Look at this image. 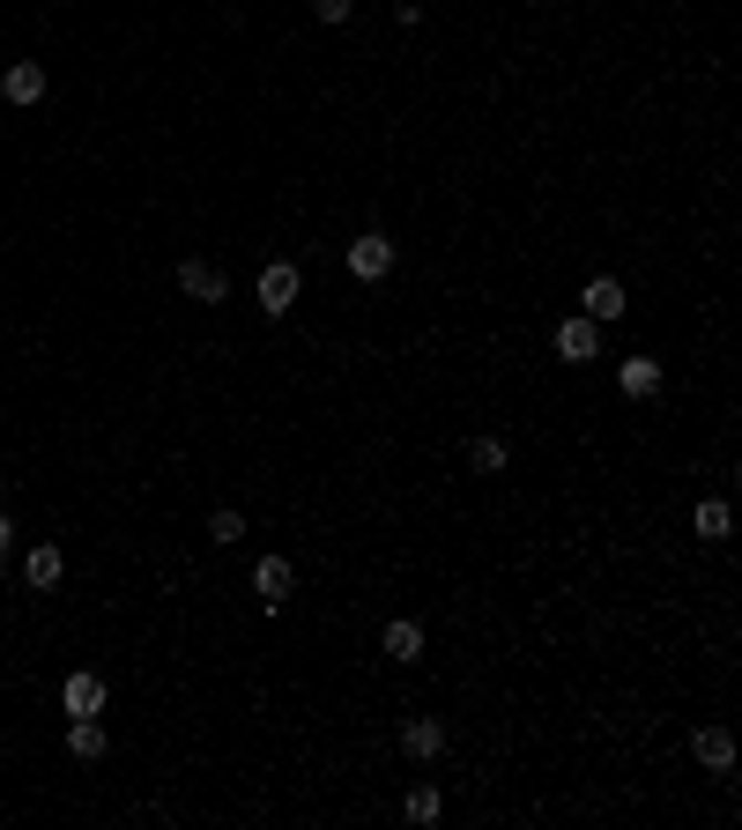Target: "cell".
<instances>
[{
  "label": "cell",
  "instance_id": "6da1fadb",
  "mask_svg": "<svg viewBox=\"0 0 742 830\" xmlns=\"http://www.w3.org/2000/svg\"><path fill=\"white\" fill-rule=\"evenodd\" d=\"M297 290H305V274H297L290 260H275V268H260V312H275V319H282V312L297 304Z\"/></svg>",
  "mask_w": 742,
  "mask_h": 830
},
{
  "label": "cell",
  "instance_id": "9c48e42d",
  "mask_svg": "<svg viewBox=\"0 0 742 830\" xmlns=\"http://www.w3.org/2000/svg\"><path fill=\"white\" fill-rule=\"evenodd\" d=\"M253 587H260V609H282V601H290V563H282V557H260Z\"/></svg>",
  "mask_w": 742,
  "mask_h": 830
},
{
  "label": "cell",
  "instance_id": "5b68a950",
  "mask_svg": "<svg viewBox=\"0 0 742 830\" xmlns=\"http://www.w3.org/2000/svg\"><path fill=\"white\" fill-rule=\"evenodd\" d=\"M594 349H601L594 319H565V326H557V356H565V364H594Z\"/></svg>",
  "mask_w": 742,
  "mask_h": 830
},
{
  "label": "cell",
  "instance_id": "52a82bcc",
  "mask_svg": "<svg viewBox=\"0 0 742 830\" xmlns=\"http://www.w3.org/2000/svg\"><path fill=\"white\" fill-rule=\"evenodd\" d=\"M178 290L194 297V304H223V274L208 260H178Z\"/></svg>",
  "mask_w": 742,
  "mask_h": 830
},
{
  "label": "cell",
  "instance_id": "ac0fdd59",
  "mask_svg": "<svg viewBox=\"0 0 742 830\" xmlns=\"http://www.w3.org/2000/svg\"><path fill=\"white\" fill-rule=\"evenodd\" d=\"M208 535H216V541H223V549H230V541L246 535V519H238V512H216V519H208Z\"/></svg>",
  "mask_w": 742,
  "mask_h": 830
},
{
  "label": "cell",
  "instance_id": "8992f818",
  "mask_svg": "<svg viewBox=\"0 0 742 830\" xmlns=\"http://www.w3.org/2000/svg\"><path fill=\"white\" fill-rule=\"evenodd\" d=\"M579 304H587V319L601 326V319H624V304H631V297H624V282H609V274H594Z\"/></svg>",
  "mask_w": 742,
  "mask_h": 830
},
{
  "label": "cell",
  "instance_id": "e0dca14e",
  "mask_svg": "<svg viewBox=\"0 0 742 830\" xmlns=\"http://www.w3.org/2000/svg\"><path fill=\"white\" fill-rule=\"evenodd\" d=\"M468 467H475V475H497V467H505V445H497V438H475V445H468Z\"/></svg>",
  "mask_w": 742,
  "mask_h": 830
},
{
  "label": "cell",
  "instance_id": "2e32d148",
  "mask_svg": "<svg viewBox=\"0 0 742 830\" xmlns=\"http://www.w3.org/2000/svg\"><path fill=\"white\" fill-rule=\"evenodd\" d=\"M698 541H728V505H720V497L698 505Z\"/></svg>",
  "mask_w": 742,
  "mask_h": 830
},
{
  "label": "cell",
  "instance_id": "8fae6325",
  "mask_svg": "<svg viewBox=\"0 0 742 830\" xmlns=\"http://www.w3.org/2000/svg\"><path fill=\"white\" fill-rule=\"evenodd\" d=\"M698 764H705V771H728V764H735V734L728 727H698Z\"/></svg>",
  "mask_w": 742,
  "mask_h": 830
},
{
  "label": "cell",
  "instance_id": "9a60e30c",
  "mask_svg": "<svg viewBox=\"0 0 742 830\" xmlns=\"http://www.w3.org/2000/svg\"><path fill=\"white\" fill-rule=\"evenodd\" d=\"M68 749H74V757H104V727H97V719H74Z\"/></svg>",
  "mask_w": 742,
  "mask_h": 830
},
{
  "label": "cell",
  "instance_id": "5bb4252c",
  "mask_svg": "<svg viewBox=\"0 0 742 830\" xmlns=\"http://www.w3.org/2000/svg\"><path fill=\"white\" fill-rule=\"evenodd\" d=\"M401 816H409V823H439V786H409Z\"/></svg>",
  "mask_w": 742,
  "mask_h": 830
},
{
  "label": "cell",
  "instance_id": "ba28073f",
  "mask_svg": "<svg viewBox=\"0 0 742 830\" xmlns=\"http://www.w3.org/2000/svg\"><path fill=\"white\" fill-rule=\"evenodd\" d=\"M0 90H8V104H38L45 97V68H38V60H16V68L0 74Z\"/></svg>",
  "mask_w": 742,
  "mask_h": 830
},
{
  "label": "cell",
  "instance_id": "3957f363",
  "mask_svg": "<svg viewBox=\"0 0 742 830\" xmlns=\"http://www.w3.org/2000/svg\"><path fill=\"white\" fill-rule=\"evenodd\" d=\"M387 268H394V238H379V230H364V238L349 245V274H364V282H379Z\"/></svg>",
  "mask_w": 742,
  "mask_h": 830
},
{
  "label": "cell",
  "instance_id": "d6986e66",
  "mask_svg": "<svg viewBox=\"0 0 742 830\" xmlns=\"http://www.w3.org/2000/svg\"><path fill=\"white\" fill-rule=\"evenodd\" d=\"M312 15L320 23H349V0H312Z\"/></svg>",
  "mask_w": 742,
  "mask_h": 830
},
{
  "label": "cell",
  "instance_id": "ffe728a7",
  "mask_svg": "<svg viewBox=\"0 0 742 830\" xmlns=\"http://www.w3.org/2000/svg\"><path fill=\"white\" fill-rule=\"evenodd\" d=\"M8 549H16V519L0 512V557H8Z\"/></svg>",
  "mask_w": 742,
  "mask_h": 830
},
{
  "label": "cell",
  "instance_id": "7a4b0ae2",
  "mask_svg": "<svg viewBox=\"0 0 742 830\" xmlns=\"http://www.w3.org/2000/svg\"><path fill=\"white\" fill-rule=\"evenodd\" d=\"M60 712H68V719H97L104 712V675H68V683H60Z\"/></svg>",
  "mask_w": 742,
  "mask_h": 830
},
{
  "label": "cell",
  "instance_id": "4fadbf2b",
  "mask_svg": "<svg viewBox=\"0 0 742 830\" xmlns=\"http://www.w3.org/2000/svg\"><path fill=\"white\" fill-rule=\"evenodd\" d=\"M624 393H631V401H646V393H661V364H653V356H624Z\"/></svg>",
  "mask_w": 742,
  "mask_h": 830
},
{
  "label": "cell",
  "instance_id": "30bf717a",
  "mask_svg": "<svg viewBox=\"0 0 742 830\" xmlns=\"http://www.w3.org/2000/svg\"><path fill=\"white\" fill-rule=\"evenodd\" d=\"M60 571H68V557H60L52 541H38V549H30V557H23V579H30V587H38V593H45V587H60Z\"/></svg>",
  "mask_w": 742,
  "mask_h": 830
},
{
  "label": "cell",
  "instance_id": "7c38bea8",
  "mask_svg": "<svg viewBox=\"0 0 742 830\" xmlns=\"http://www.w3.org/2000/svg\"><path fill=\"white\" fill-rule=\"evenodd\" d=\"M379 653L409 667V660H423V631L416 623H387V631H379Z\"/></svg>",
  "mask_w": 742,
  "mask_h": 830
},
{
  "label": "cell",
  "instance_id": "277c9868",
  "mask_svg": "<svg viewBox=\"0 0 742 830\" xmlns=\"http://www.w3.org/2000/svg\"><path fill=\"white\" fill-rule=\"evenodd\" d=\"M439 749H445V727H439V719H401V757L431 764Z\"/></svg>",
  "mask_w": 742,
  "mask_h": 830
}]
</instances>
